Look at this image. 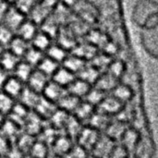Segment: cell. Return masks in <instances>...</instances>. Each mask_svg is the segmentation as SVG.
<instances>
[{
  "label": "cell",
  "instance_id": "obj_27",
  "mask_svg": "<svg viewBox=\"0 0 158 158\" xmlns=\"http://www.w3.org/2000/svg\"><path fill=\"white\" fill-rule=\"evenodd\" d=\"M26 156V155L24 153H22L15 144H13L8 152V154L6 155V158H24Z\"/></svg>",
  "mask_w": 158,
  "mask_h": 158
},
{
  "label": "cell",
  "instance_id": "obj_4",
  "mask_svg": "<svg viewBox=\"0 0 158 158\" xmlns=\"http://www.w3.org/2000/svg\"><path fill=\"white\" fill-rule=\"evenodd\" d=\"M47 123L48 122L46 120L42 118L34 111L31 110L25 120L22 131L37 138L41 131L44 130V128L47 125Z\"/></svg>",
  "mask_w": 158,
  "mask_h": 158
},
{
  "label": "cell",
  "instance_id": "obj_33",
  "mask_svg": "<svg viewBox=\"0 0 158 158\" xmlns=\"http://www.w3.org/2000/svg\"><path fill=\"white\" fill-rule=\"evenodd\" d=\"M0 158H1V157H0Z\"/></svg>",
  "mask_w": 158,
  "mask_h": 158
},
{
  "label": "cell",
  "instance_id": "obj_5",
  "mask_svg": "<svg viewBox=\"0 0 158 158\" xmlns=\"http://www.w3.org/2000/svg\"><path fill=\"white\" fill-rule=\"evenodd\" d=\"M25 17L26 16L23 15L21 12H19L11 3L9 9L7 10V12L6 13V15L4 16L0 23L16 33L19 28L20 27V25L26 19Z\"/></svg>",
  "mask_w": 158,
  "mask_h": 158
},
{
  "label": "cell",
  "instance_id": "obj_24",
  "mask_svg": "<svg viewBox=\"0 0 158 158\" xmlns=\"http://www.w3.org/2000/svg\"><path fill=\"white\" fill-rule=\"evenodd\" d=\"M16 33L4 26L3 24L0 23V44L5 46H8L13 38L15 37Z\"/></svg>",
  "mask_w": 158,
  "mask_h": 158
},
{
  "label": "cell",
  "instance_id": "obj_31",
  "mask_svg": "<svg viewBox=\"0 0 158 158\" xmlns=\"http://www.w3.org/2000/svg\"><path fill=\"white\" fill-rule=\"evenodd\" d=\"M4 52H5V48H4L3 45L0 44V58H1V56H2V55H3Z\"/></svg>",
  "mask_w": 158,
  "mask_h": 158
},
{
  "label": "cell",
  "instance_id": "obj_7",
  "mask_svg": "<svg viewBox=\"0 0 158 158\" xmlns=\"http://www.w3.org/2000/svg\"><path fill=\"white\" fill-rule=\"evenodd\" d=\"M48 82L49 77L46 76L42 71H40L38 69H35L27 81V86L34 92L42 94Z\"/></svg>",
  "mask_w": 158,
  "mask_h": 158
},
{
  "label": "cell",
  "instance_id": "obj_12",
  "mask_svg": "<svg viewBox=\"0 0 158 158\" xmlns=\"http://www.w3.org/2000/svg\"><path fill=\"white\" fill-rule=\"evenodd\" d=\"M38 31H39L38 25H36L29 19H26L24 22L20 25L19 30L17 31L16 35L30 43L32 41V39L34 38V36L37 34Z\"/></svg>",
  "mask_w": 158,
  "mask_h": 158
},
{
  "label": "cell",
  "instance_id": "obj_16",
  "mask_svg": "<svg viewBox=\"0 0 158 158\" xmlns=\"http://www.w3.org/2000/svg\"><path fill=\"white\" fill-rule=\"evenodd\" d=\"M68 50H71V49H67L57 43L52 44L51 46L46 51V56L52 58L53 60L58 63H63L69 55Z\"/></svg>",
  "mask_w": 158,
  "mask_h": 158
},
{
  "label": "cell",
  "instance_id": "obj_1",
  "mask_svg": "<svg viewBox=\"0 0 158 158\" xmlns=\"http://www.w3.org/2000/svg\"><path fill=\"white\" fill-rule=\"evenodd\" d=\"M131 20L140 31L148 30L158 24V2L155 0L136 1L131 9Z\"/></svg>",
  "mask_w": 158,
  "mask_h": 158
},
{
  "label": "cell",
  "instance_id": "obj_2",
  "mask_svg": "<svg viewBox=\"0 0 158 158\" xmlns=\"http://www.w3.org/2000/svg\"><path fill=\"white\" fill-rule=\"evenodd\" d=\"M140 41L145 53L158 60V24L152 29L140 31Z\"/></svg>",
  "mask_w": 158,
  "mask_h": 158
},
{
  "label": "cell",
  "instance_id": "obj_20",
  "mask_svg": "<svg viewBox=\"0 0 158 158\" xmlns=\"http://www.w3.org/2000/svg\"><path fill=\"white\" fill-rule=\"evenodd\" d=\"M58 68H59V63L46 56L44 57V59L41 61V63L37 67V69L40 71H42L48 77L53 76L56 73V71L58 69Z\"/></svg>",
  "mask_w": 158,
  "mask_h": 158
},
{
  "label": "cell",
  "instance_id": "obj_11",
  "mask_svg": "<svg viewBox=\"0 0 158 158\" xmlns=\"http://www.w3.org/2000/svg\"><path fill=\"white\" fill-rule=\"evenodd\" d=\"M24 88L25 85L22 81L18 80L14 76H11L8 78V80L3 86L2 92H4L6 94L12 97L13 99H18Z\"/></svg>",
  "mask_w": 158,
  "mask_h": 158
},
{
  "label": "cell",
  "instance_id": "obj_28",
  "mask_svg": "<svg viewBox=\"0 0 158 158\" xmlns=\"http://www.w3.org/2000/svg\"><path fill=\"white\" fill-rule=\"evenodd\" d=\"M10 6H11V3L0 0V22L3 19L6 13L7 12V10L9 9Z\"/></svg>",
  "mask_w": 158,
  "mask_h": 158
},
{
  "label": "cell",
  "instance_id": "obj_29",
  "mask_svg": "<svg viewBox=\"0 0 158 158\" xmlns=\"http://www.w3.org/2000/svg\"><path fill=\"white\" fill-rule=\"evenodd\" d=\"M9 77V73L0 67V88H3V86L5 85Z\"/></svg>",
  "mask_w": 158,
  "mask_h": 158
},
{
  "label": "cell",
  "instance_id": "obj_10",
  "mask_svg": "<svg viewBox=\"0 0 158 158\" xmlns=\"http://www.w3.org/2000/svg\"><path fill=\"white\" fill-rule=\"evenodd\" d=\"M41 96L42 95L40 94L34 92L33 90L30 89L26 85L25 88L23 89L22 93L20 94L19 97L18 98V100H19V103H20L21 105L26 106L28 109L33 110L34 107L36 106L37 103L39 102Z\"/></svg>",
  "mask_w": 158,
  "mask_h": 158
},
{
  "label": "cell",
  "instance_id": "obj_22",
  "mask_svg": "<svg viewBox=\"0 0 158 158\" xmlns=\"http://www.w3.org/2000/svg\"><path fill=\"white\" fill-rule=\"evenodd\" d=\"M50 153L51 149L49 148V146L36 139V142L34 143L28 156L32 158H47Z\"/></svg>",
  "mask_w": 158,
  "mask_h": 158
},
{
  "label": "cell",
  "instance_id": "obj_32",
  "mask_svg": "<svg viewBox=\"0 0 158 158\" xmlns=\"http://www.w3.org/2000/svg\"><path fill=\"white\" fill-rule=\"evenodd\" d=\"M24 158H32V157H31V156H26Z\"/></svg>",
  "mask_w": 158,
  "mask_h": 158
},
{
  "label": "cell",
  "instance_id": "obj_21",
  "mask_svg": "<svg viewBox=\"0 0 158 158\" xmlns=\"http://www.w3.org/2000/svg\"><path fill=\"white\" fill-rule=\"evenodd\" d=\"M44 52L32 47L31 45V47L28 49L27 53L24 56V61L27 62L29 65H31L32 68L33 67H38V65L41 63V61L44 59Z\"/></svg>",
  "mask_w": 158,
  "mask_h": 158
},
{
  "label": "cell",
  "instance_id": "obj_19",
  "mask_svg": "<svg viewBox=\"0 0 158 158\" xmlns=\"http://www.w3.org/2000/svg\"><path fill=\"white\" fill-rule=\"evenodd\" d=\"M35 142H36V138L35 137H33V136H31L30 134H27V133L22 131V133L19 135V137L18 138L17 142L15 143V145L22 153H24L26 156H28Z\"/></svg>",
  "mask_w": 158,
  "mask_h": 158
},
{
  "label": "cell",
  "instance_id": "obj_3",
  "mask_svg": "<svg viewBox=\"0 0 158 158\" xmlns=\"http://www.w3.org/2000/svg\"><path fill=\"white\" fill-rule=\"evenodd\" d=\"M56 2L52 1H41L35 2L31 11L28 15L29 19L40 26L43 24L52 14Z\"/></svg>",
  "mask_w": 158,
  "mask_h": 158
},
{
  "label": "cell",
  "instance_id": "obj_30",
  "mask_svg": "<svg viewBox=\"0 0 158 158\" xmlns=\"http://www.w3.org/2000/svg\"><path fill=\"white\" fill-rule=\"evenodd\" d=\"M5 122V119H4V115L2 113H0V128L1 126L3 125V123Z\"/></svg>",
  "mask_w": 158,
  "mask_h": 158
},
{
  "label": "cell",
  "instance_id": "obj_23",
  "mask_svg": "<svg viewBox=\"0 0 158 158\" xmlns=\"http://www.w3.org/2000/svg\"><path fill=\"white\" fill-rule=\"evenodd\" d=\"M15 104V99L8 96L4 92H0V113H2L4 116H8Z\"/></svg>",
  "mask_w": 158,
  "mask_h": 158
},
{
  "label": "cell",
  "instance_id": "obj_14",
  "mask_svg": "<svg viewBox=\"0 0 158 158\" xmlns=\"http://www.w3.org/2000/svg\"><path fill=\"white\" fill-rule=\"evenodd\" d=\"M20 62V58L15 56L8 49L5 50L1 58H0V67L4 69L6 72H14L15 69Z\"/></svg>",
  "mask_w": 158,
  "mask_h": 158
},
{
  "label": "cell",
  "instance_id": "obj_18",
  "mask_svg": "<svg viewBox=\"0 0 158 158\" xmlns=\"http://www.w3.org/2000/svg\"><path fill=\"white\" fill-rule=\"evenodd\" d=\"M33 70H34L33 68L23 60V61H20L19 65L17 66V68L15 69L13 72L14 73L13 76L17 78L18 80H19L20 81H22L23 83H27Z\"/></svg>",
  "mask_w": 158,
  "mask_h": 158
},
{
  "label": "cell",
  "instance_id": "obj_13",
  "mask_svg": "<svg viewBox=\"0 0 158 158\" xmlns=\"http://www.w3.org/2000/svg\"><path fill=\"white\" fill-rule=\"evenodd\" d=\"M31 110L28 109L26 106L21 105L20 103H16L15 106H13L10 114L8 115V118L15 122L17 125H19L21 129L23 128V125L25 123V120L30 114Z\"/></svg>",
  "mask_w": 158,
  "mask_h": 158
},
{
  "label": "cell",
  "instance_id": "obj_9",
  "mask_svg": "<svg viewBox=\"0 0 158 158\" xmlns=\"http://www.w3.org/2000/svg\"><path fill=\"white\" fill-rule=\"evenodd\" d=\"M21 133L22 129L9 118H6L0 128V135L8 140L12 144H15Z\"/></svg>",
  "mask_w": 158,
  "mask_h": 158
},
{
  "label": "cell",
  "instance_id": "obj_17",
  "mask_svg": "<svg viewBox=\"0 0 158 158\" xmlns=\"http://www.w3.org/2000/svg\"><path fill=\"white\" fill-rule=\"evenodd\" d=\"M52 40L53 39L50 36H48L46 33L43 32L42 31H39L31 43L32 47L44 53L51 46Z\"/></svg>",
  "mask_w": 158,
  "mask_h": 158
},
{
  "label": "cell",
  "instance_id": "obj_25",
  "mask_svg": "<svg viewBox=\"0 0 158 158\" xmlns=\"http://www.w3.org/2000/svg\"><path fill=\"white\" fill-rule=\"evenodd\" d=\"M35 4V1H31V0H25V1H17L12 3V5L19 11L21 12L23 15L28 16L30 14V12L31 11L33 6Z\"/></svg>",
  "mask_w": 158,
  "mask_h": 158
},
{
  "label": "cell",
  "instance_id": "obj_15",
  "mask_svg": "<svg viewBox=\"0 0 158 158\" xmlns=\"http://www.w3.org/2000/svg\"><path fill=\"white\" fill-rule=\"evenodd\" d=\"M31 45L29 44V42L23 40L18 35H15V37L13 38V40L8 45V50L20 58V57H24L25 54L27 53Z\"/></svg>",
  "mask_w": 158,
  "mask_h": 158
},
{
  "label": "cell",
  "instance_id": "obj_6",
  "mask_svg": "<svg viewBox=\"0 0 158 158\" xmlns=\"http://www.w3.org/2000/svg\"><path fill=\"white\" fill-rule=\"evenodd\" d=\"M68 93V87H63L54 81L53 80L49 81L47 85L45 86L42 95L51 102L57 105L60 99Z\"/></svg>",
  "mask_w": 158,
  "mask_h": 158
},
{
  "label": "cell",
  "instance_id": "obj_26",
  "mask_svg": "<svg viewBox=\"0 0 158 158\" xmlns=\"http://www.w3.org/2000/svg\"><path fill=\"white\" fill-rule=\"evenodd\" d=\"M12 145L13 144L8 140L0 135V157L6 158Z\"/></svg>",
  "mask_w": 158,
  "mask_h": 158
},
{
  "label": "cell",
  "instance_id": "obj_8",
  "mask_svg": "<svg viewBox=\"0 0 158 158\" xmlns=\"http://www.w3.org/2000/svg\"><path fill=\"white\" fill-rule=\"evenodd\" d=\"M57 108L58 106L56 104L51 102L50 100L46 99L42 95L32 111H34L38 116H40L44 120L48 121L49 118L53 116V114L57 110Z\"/></svg>",
  "mask_w": 158,
  "mask_h": 158
}]
</instances>
